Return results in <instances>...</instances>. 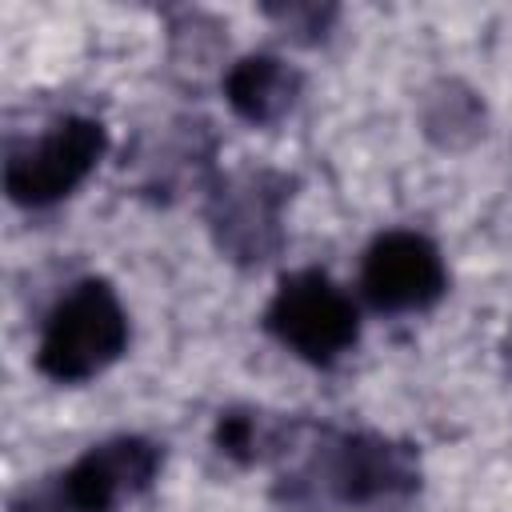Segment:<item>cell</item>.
<instances>
[{"label":"cell","instance_id":"obj_2","mask_svg":"<svg viewBox=\"0 0 512 512\" xmlns=\"http://www.w3.org/2000/svg\"><path fill=\"white\" fill-rule=\"evenodd\" d=\"M128 348V312L116 288L100 276L72 284L44 320L36 344V368L56 384H80L100 376Z\"/></svg>","mask_w":512,"mask_h":512},{"label":"cell","instance_id":"obj_4","mask_svg":"<svg viewBox=\"0 0 512 512\" xmlns=\"http://www.w3.org/2000/svg\"><path fill=\"white\" fill-rule=\"evenodd\" d=\"M104 148H108V132L92 116H64L48 124L36 140H28L8 156L4 164L8 200L20 208H48L64 200L88 180Z\"/></svg>","mask_w":512,"mask_h":512},{"label":"cell","instance_id":"obj_7","mask_svg":"<svg viewBox=\"0 0 512 512\" xmlns=\"http://www.w3.org/2000/svg\"><path fill=\"white\" fill-rule=\"evenodd\" d=\"M160 468V448L144 436H116L92 444L56 484L76 512H116L124 500L140 496Z\"/></svg>","mask_w":512,"mask_h":512},{"label":"cell","instance_id":"obj_12","mask_svg":"<svg viewBox=\"0 0 512 512\" xmlns=\"http://www.w3.org/2000/svg\"><path fill=\"white\" fill-rule=\"evenodd\" d=\"M12 512H76V508L68 504V496L60 492V484H52V488L24 492V496L12 504Z\"/></svg>","mask_w":512,"mask_h":512},{"label":"cell","instance_id":"obj_8","mask_svg":"<svg viewBox=\"0 0 512 512\" xmlns=\"http://www.w3.org/2000/svg\"><path fill=\"white\" fill-rule=\"evenodd\" d=\"M300 88H304V76L280 60V56H268V52H256V56H244L228 68L224 76V100L228 108L256 124V128H268V124H280L296 100H300Z\"/></svg>","mask_w":512,"mask_h":512},{"label":"cell","instance_id":"obj_11","mask_svg":"<svg viewBox=\"0 0 512 512\" xmlns=\"http://www.w3.org/2000/svg\"><path fill=\"white\" fill-rule=\"evenodd\" d=\"M268 16H276L288 32H312V40L316 36H324V28H328V20L336 16L332 8H268Z\"/></svg>","mask_w":512,"mask_h":512},{"label":"cell","instance_id":"obj_1","mask_svg":"<svg viewBox=\"0 0 512 512\" xmlns=\"http://www.w3.org/2000/svg\"><path fill=\"white\" fill-rule=\"evenodd\" d=\"M420 488V464L408 444L376 432L332 436L296 476H288L292 504L380 508L400 504Z\"/></svg>","mask_w":512,"mask_h":512},{"label":"cell","instance_id":"obj_5","mask_svg":"<svg viewBox=\"0 0 512 512\" xmlns=\"http://www.w3.org/2000/svg\"><path fill=\"white\" fill-rule=\"evenodd\" d=\"M292 196V180L268 168L216 180L208 196V228L216 248L240 264H260L280 248V216Z\"/></svg>","mask_w":512,"mask_h":512},{"label":"cell","instance_id":"obj_3","mask_svg":"<svg viewBox=\"0 0 512 512\" xmlns=\"http://www.w3.org/2000/svg\"><path fill=\"white\" fill-rule=\"evenodd\" d=\"M264 328L300 360L332 364L360 336V312L352 296L320 268L284 276L264 308Z\"/></svg>","mask_w":512,"mask_h":512},{"label":"cell","instance_id":"obj_13","mask_svg":"<svg viewBox=\"0 0 512 512\" xmlns=\"http://www.w3.org/2000/svg\"><path fill=\"white\" fill-rule=\"evenodd\" d=\"M504 356H508V364H512V328H508V340H504Z\"/></svg>","mask_w":512,"mask_h":512},{"label":"cell","instance_id":"obj_6","mask_svg":"<svg viewBox=\"0 0 512 512\" xmlns=\"http://www.w3.org/2000/svg\"><path fill=\"white\" fill-rule=\"evenodd\" d=\"M448 288L440 248L412 228L380 232L360 264V292L376 312H420L432 308Z\"/></svg>","mask_w":512,"mask_h":512},{"label":"cell","instance_id":"obj_9","mask_svg":"<svg viewBox=\"0 0 512 512\" xmlns=\"http://www.w3.org/2000/svg\"><path fill=\"white\" fill-rule=\"evenodd\" d=\"M424 132L440 144H468L484 132L480 100L460 84H440L424 104Z\"/></svg>","mask_w":512,"mask_h":512},{"label":"cell","instance_id":"obj_10","mask_svg":"<svg viewBox=\"0 0 512 512\" xmlns=\"http://www.w3.org/2000/svg\"><path fill=\"white\" fill-rule=\"evenodd\" d=\"M212 436H216V448L224 456L240 460V464H248V460L260 456V420H256V412H240V408L220 412Z\"/></svg>","mask_w":512,"mask_h":512}]
</instances>
